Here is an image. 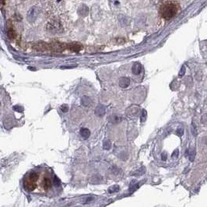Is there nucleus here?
Instances as JSON below:
<instances>
[{
    "label": "nucleus",
    "mask_w": 207,
    "mask_h": 207,
    "mask_svg": "<svg viewBox=\"0 0 207 207\" xmlns=\"http://www.w3.org/2000/svg\"><path fill=\"white\" fill-rule=\"evenodd\" d=\"M23 186L27 192L34 195L55 196L61 190V184L52 170L42 166L25 174Z\"/></svg>",
    "instance_id": "nucleus-1"
},
{
    "label": "nucleus",
    "mask_w": 207,
    "mask_h": 207,
    "mask_svg": "<svg viewBox=\"0 0 207 207\" xmlns=\"http://www.w3.org/2000/svg\"><path fill=\"white\" fill-rule=\"evenodd\" d=\"M178 10V6L174 3H168L161 8V14L166 20L171 19L176 15Z\"/></svg>",
    "instance_id": "nucleus-2"
},
{
    "label": "nucleus",
    "mask_w": 207,
    "mask_h": 207,
    "mask_svg": "<svg viewBox=\"0 0 207 207\" xmlns=\"http://www.w3.org/2000/svg\"><path fill=\"white\" fill-rule=\"evenodd\" d=\"M46 28L48 31L53 34H61L63 31V28H62L61 23L59 22L58 20H50L47 24Z\"/></svg>",
    "instance_id": "nucleus-3"
},
{
    "label": "nucleus",
    "mask_w": 207,
    "mask_h": 207,
    "mask_svg": "<svg viewBox=\"0 0 207 207\" xmlns=\"http://www.w3.org/2000/svg\"><path fill=\"white\" fill-rule=\"evenodd\" d=\"M41 12V8L37 6H32L27 12V21L30 24H33L36 21L37 17L39 16Z\"/></svg>",
    "instance_id": "nucleus-4"
},
{
    "label": "nucleus",
    "mask_w": 207,
    "mask_h": 207,
    "mask_svg": "<svg viewBox=\"0 0 207 207\" xmlns=\"http://www.w3.org/2000/svg\"><path fill=\"white\" fill-rule=\"evenodd\" d=\"M33 49L37 51H45L51 50L50 44H47L45 42H37L33 45Z\"/></svg>",
    "instance_id": "nucleus-5"
},
{
    "label": "nucleus",
    "mask_w": 207,
    "mask_h": 207,
    "mask_svg": "<svg viewBox=\"0 0 207 207\" xmlns=\"http://www.w3.org/2000/svg\"><path fill=\"white\" fill-rule=\"evenodd\" d=\"M51 50L56 51V52H62L66 48V44L60 42H52L50 44Z\"/></svg>",
    "instance_id": "nucleus-6"
},
{
    "label": "nucleus",
    "mask_w": 207,
    "mask_h": 207,
    "mask_svg": "<svg viewBox=\"0 0 207 207\" xmlns=\"http://www.w3.org/2000/svg\"><path fill=\"white\" fill-rule=\"evenodd\" d=\"M66 48L74 52H79L82 50V46L78 43H69L66 44Z\"/></svg>",
    "instance_id": "nucleus-7"
},
{
    "label": "nucleus",
    "mask_w": 207,
    "mask_h": 207,
    "mask_svg": "<svg viewBox=\"0 0 207 207\" xmlns=\"http://www.w3.org/2000/svg\"><path fill=\"white\" fill-rule=\"evenodd\" d=\"M78 13L80 16L83 17H87L89 13V9L87 6L85 5H82L80 6L78 9Z\"/></svg>",
    "instance_id": "nucleus-8"
},
{
    "label": "nucleus",
    "mask_w": 207,
    "mask_h": 207,
    "mask_svg": "<svg viewBox=\"0 0 207 207\" xmlns=\"http://www.w3.org/2000/svg\"><path fill=\"white\" fill-rule=\"evenodd\" d=\"M139 108L137 107H131L128 110V115L132 118L136 117L137 115H139Z\"/></svg>",
    "instance_id": "nucleus-9"
},
{
    "label": "nucleus",
    "mask_w": 207,
    "mask_h": 207,
    "mask_svg": "<svg viewBox=\"0 0 207 207\" xmlns=\"http://www.w3.org/2000/svg\"><path fill=\"white\" fill-rule=\"evenodd\" d=\"M7 36L10 39H14L17 37V33H16L14 30L12 29V28H10L7 31Z\"/></svg>",
    "instance_id": "nucleus-10"
},
{
    "label": "nucleus",
    "mask_w": 207,
    "mask_h": 207,
    "mask_svg": "<svg viewBox=\"0 0 207 207\" xmlns=\"http://www.w3.org/2000/svg\"><path fill=\"white\" fill-rule=\"evenodd\" d=\"M129 81L128 79L122 78L121 80H120V82H119L120 87H127L129 86Z\"/></svg>",
    "instance_id": "nucleus-11"
},
{
    "label": "nucleus",
    "mask_w": 207,
    "mask_h": 207,
    "mask_svg": "<svg viewBox=\"0 0 207 207\" xmlns=\"http://www.w3.org/2000/svg\"><path fill=\"white\" fill-rule=\"evenodd\" d=\"M188 156H189V160L191 161H195V150L194 149H191L188 150Z\"/></svg>",
    "instance_id": "nucleus-12"
},
{
    "label": "nucleus",
    "mask_w": 207,
    "mask_h": 207,
    "mask_svg": "<svg viewBox=\"0 0 207 207\" xmlns=\"http://www.w3.org/2000/svg\"><path fill=\"white\" fill-rule=\"evenodd\" d=\"M105 107H103V106H99V107H98L97 110H96V113H97V115H103L105 114Z\"/></svg>",
    "instance_id": "nucleus-13"
},
{
    "label": "nucleus",
    "mask_w": 207,
    "mask_h": 207,
    "mask_svg": "<svg viewBox=\"0 0 207 207\" xmlns=\"http://www.w3.org/2000/svg\"><path fill=\"white\" fill-rule=\"evenodd\" d=\"M90 100L88 97H83V98H82V104H83L84 106H88V105H90Z\"/></svg>",
    "instance_id": "nucleus-14"
},
{
    "label": "nucleus",
    "mask_w": 207,
    "mask_h": 207,
    "mask_svg": "<svg viewBox=\"0 0 207 207\" xmlns=\"http://www.w3.org/2000/svg\"><path fill=\"white\" fill-rule=\"evenodd\" d=\"M112 122H114V123H118V122H121V118L118 117V116H116V115H115V116H113Z\"/></svg>",
    "instance_id": "nucleus-15"
},
{
    "label": "nucleus",
    "mask_w": 207,
    "mask_h": 207,
    "mask_svg": "<svg viewBox=\"0 0 207 207\" xmlns=\"http://www.w3.org/2000/svg\"><path fill=\"white\" fill-rule=\"evenodd\" d=\"M146 111H145V110H143V112H142L141 122H144V121H146Z\"/></svg>",
    "instance_id": "nucleus-16"
},
{
    "label": "nucleus",
    "mask_w": 207,
    "mask_h": 207,
    "mask_svg": "<svg viewBox=\"0 0 207 207\" xmlns=\"http://www.w3.org/2000/svg\"><path fill=\"white\" fill-rule=\"evenodd\" d=\"M183 132H184V130H183V129H181V128H179V129H177V131H176V133L178 135V136H182L183 135Z\"/></svg>",
    "instance_id": "nucleus-17"
},
{
    "label": "nucleus",
    "mask_w": 207,
    "mask_h": 207,
    "mask_svg": "<svg viewBox=\"0 0 207 207\" xmlns=\"http://www.w3.org/2000/svg\"><path fill=\"white\" fill-rule=\"evenodd\" d=\"M111 143H110L109 141H107L106 143H105V148L106 149V150H109L110 148H111Z\"/></svg>",
    "instance_id": "nucleus-18"
},
{
    "label": "nucleus",
    "mask_w": 207,
    "mask_h": 207,
    "mask_svg": "<svg viewBox=\"0 0 207 207\" xmlns=\"http://www.w3.org/2000/svg\"><path fill=\"white\" fill-rule=\"evenodd\" d=\"M161 156H162V160H163V161H166V160H167L168 154H167V153H166V152H163Z\"/></svg>",
    "instance_id": "nucleus-19"
},
{
    "label": "nucleus",
    "mask_w": 207,
    "mask_h": 207,
    "mask_svg": "<svg viewBox=\"0 0 207 207\" xmlns=\"http://www.w3.org/2000/svg\"><path fill=\"white\" fill-rule=\"evenodd\" d=\"M15 17H16V20H18V21H20V20H22V17H21V16H20L19 13H18V16H17V13L15 15Z\"/></svg>",
    "instance_id": "nucleus-20"
},
{
    "label": "nucleus",
    "mask_w": 207,
    "mask_h": 207,
    "mask_svg": "<svg viewBox=\"0 0 207 207\" xmlns=\"http://www.w3.org/2000/svg\"><path fill=\"white\" fill-rule=\"evenodd\" d=\"M178 150H175V151L174 152L173 154H172V157H178Z\"/></svg>",
    "instance_id": "nucleus-21"
},
{
    "label": "nucleus",
    "mask_w": 207,
    "mask_h": 207,
    "mask_svg": "<svg viewBox=\"0 0 207 207\" xmlns=\"http://www.w3.org/2000/svg\"><path fill=\"white\" fill-rule=\"evenodd\" d=\"M68 109H69L68 107H67V106H65V105L62 107V111H63L64 112L67 111H68Z\"/></svg>",
    "instance_id": "nucleus-22"
},
{
    "label": "nucleus",
    "mask_w": 207,
    "mask_h": 207,
    "mask_svg": "<svg viewBox=\"0 0 207 207\" xmlns=\"http://www.w3.org/2000/svg\"><path fill=\"white\" fill-rule=\"evenodd\" d=\"M5 3V0H0V4L1 5H3Z\"/></svg>",
    "instance_id": "nucleus-23"
},
{
    "label": "nucleus",
    "mask_w": 207,
    "mask_h": 207,
    "mask_svg": "<svg viewBox=\"0 0 207 207\" xmlns=\"http://www.w3.org/2000/svg\"><path fill=\"white\" fill-rule=\"evenodd\" d=\"M0 107H1V102H0Z\"/></svg>",
    "instance_id": "nucleus-24"
}]
</instances>
